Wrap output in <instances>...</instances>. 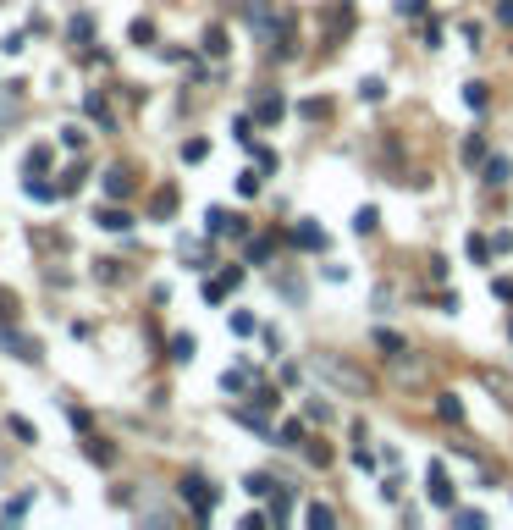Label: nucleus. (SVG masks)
Instances as JSON below:
<instances>
[{
    "label": "nucleus",
    "mask_w": 513,
    "mask_h": 530,
    "mask_svg": "<svg viewBox=\"0 0 513 530\" xmlns=\"http://www.w3.org/2000/svg\"><path fill=\"white\" fill-rule=\"evenodd\" d=\"M83 106H88V116H94V122H100V128H116V122H111V106H105L100 94H88V100H83Z\"/></svg>",
    "instance_id": "obj_9"
},
{
    "label": "nucleus",
    "mask_w": 513,
    "mask_h": 530,
    "mask_svg": "<svg viewBox=\"0 0 513 530\" xmlns=\"http://www.w3.org/2000/svg\"><path fill=\"white\" fill-rule=\"evenodd\" d=\"M375 221H381V215H375V210H370V205H365V210L353 215V233H375Z\"/></svg>",
    "instance_id": "obj_11"
},
{
    "label": "nucleus",
    "mask_w": 513,
    "mask_h": 530,
    "mask_svg": "<svg viewBox=\"0 0 513 530\" xmlns=\"http://www.w3.org/2000/svg\"><path fill=\"white\" fill-rule=\"evenodd\" d=\"M375 348H387V354H403V337H397V332H375Z\"/></svg>",
    "instance_id": "obj_13"
},
{
    "label": "nucleus",
    "mask_w": 513,
    "mask_h": 530,
    "mask_svg": "<svg viewBox=\"0 0 513 530\" xmlns=\"http://www.w3.org/2000/svg\"><path fill=\"white\" fill-rule=\"evenodd\" d=\"M171 210H177V193L161 188V193H155V215H171Z\"/></svg>",
    "instance_id": "obj_14"
},
{
    "label": "nucleus",
    "mask_w": 513,
    "mask_h": 530,
    "mask_svg": "<svg viewBox=\"0 0 513 530\" xmlns=\"http://www.w3.org/2000/svg\"><path fill=\"white\" fill-rule=\"evenodd\" d=\"M127 188H133V177H127L122 166H111V171H105V193H111V199H122Z\"/></svg>",
    "instance_id": "obj_5"
},
{
    "label": "nucleus",
    "mask_w": 513,
    "mask_h": 530,
    "mask_svg": "<svg viewBox=\"0 0 513 530\" xmlns=\"http://www.w3.org/2000/svg\"><path fill=\"white\" fill-rule=\"evenodd\" d=\"M348 28H353V6H337V11H331V39H342Z\"/></svg>",
    "instance_id": "obj_8"
},
{
    "label": "nucleus",
    "mask_w": 513,
    "mask_h": 530,
    "mask_svg": "<svg viewBox=\"0 0 513 530\" xmlns=\"http://www.w3.org/2000/svg\"><path fill=\"white\" fill-rule=\"evenodd\" d=\"M183 497H188V503H193L199 514L215 509V491H210V481H199V475H188V481H183Z\"/></svg>",
    "instance_id": "obj_1"
},
{
    "label": "nucleus",
    "mask_w": 513,
    "mask_h": 530,
    "mask_svg": "<svg viewBox=\"0 0 513 530\" xmlns=\"http://www.w3.org/2000/svg\"><path fill=\"white\" fill-rule=\"evenodd\" d=\"M298 243H304V249H326V233H320V227H298Z\"/></svg>",
    "instance_id": "obj_10"
},
{
    "label": "nucleus",
    "mask_w": 513,
    "mask_h": 530,
    "mask_svg": "<svg viewBox=\"0 0 513 530\" xmlns=\"http://www.w3.org/2000/svg\"><path fill=\"white\" fill-rule=\"evenodd\" d=\"M61 144L66 149H83V144H88V133H83V128H61Z\"/></svg>",
    "instance_id": "obj_16"
},
{
    "label": "nucleus",
    "mask_w": 513,
    "mask_h": 530,
    "mask_svg": "<svg viewBox=\"0 0 513 530\" xmlns=\"http://www.w3.org/2000/svg\"><path fill=\"white\" fill-rule=\"evenodd\" d=\"M205 50H210V56H226V34H221V28H210V34H205Z\"/></svg>",
    "instance_id": "obj_15"
},
{
    "label": "nucleus",
    "mask_w": 513,
    "mask_h": 530,
    "mask_svg": "<svg viewBox=\"0 0 513 530\" xmlns=\"http://www.w3.org/2000/svg\"><path fill=\"white\" fill-rule=\"evenodd\" d=\"M282 442H288V447H298V442H304V425H298V420H288V425H282Z\"/></svg>",
    "instance_id": "obj_18"
},
{
    "label": "nucleus",
    "mask_w": 513,
    "mask_h": 530,
    "mask_svg": "<svg viewBox=\"0 0 513 530\" xmlns=\"http://www.w3.org/2000/svg\"><path fill=\"white\" fill-rule=\"evenodd\" d=\"M205 155H210V144H205V138H193V144H183V160H205Z\"/></svg>",
    "instance_id": "obj_19"
},
{
    "label": "nucleus",
    "mask_w": 513,
    "mask_h": 530,
    "mask_svg": "<svg viewBox=\"0 0 513 530\" xmlns=\"http://www.w3.org/2000/svg\"><path fill=\"white\" fill-rule=\"evenodd\" d=\"M238 282H243V271H238V265H226V271L215 276V282H205V298H210V304H215V298H226V293H232V287H238Z\"/></svg>",
    "instance_id": "obj_2"
},
{
    "label": "nucleus",
    "mask_w": 513,
    "mask_h": 530,
    "mask_svg": "<svg viewBox=\"0 0 513 530\" xmlns=\"http://www.w3.org/2000/svg\"><path fill=\"white\" fill-rule=\"evenodd\" d=\"M381 94H387V83H381V78H365V83H359V100H381Z\"/></svg>",
    "instance_id": "obj_12"
},
{
    "label": "nucleus",
    "mask_w": 513,
    "mask_h": 530,
    "mask_svg": "<svg viewBox=\"0 0 513 530\" xmlns=\"http://www.w3.org/2000/svg\"><path fill=\"white\" fill-rule=\"evenodd\" d=\"M44 166H50V149H44V144L28 149V171H44Z\"/></svg>",
    "instance_id": "obj_17"
},
{
    "label": "nucleus",
    "mask_w": 513,
    "mask_h": 530,
    "mask_svg": "<svg viewBox=\"0 0 513 530\" xmlns=\"http://www.w3.org/2000/svg\"><path fill=\"white\" fill-rule=\"evenodd\" d=\"M431 503H442V509L452 503V486H447V469L442 464H431Z\"/></svg>",
    "instance_id": "obj_4"
},
{
    "label": "nucleus",
    "mask_w": 513,
    "mask_h": 530,
    "mask_svg": "<svg viewBox=\"0 0 513 530\" xmlns=\"http://www.w3.org/2000/svg\"><path fill=\"white\" fill-rule=\"evenodd\" d=\"M260 122H282V100H265V106H260Z\"/></svg>",
    "instance_id": "obj_21"
},
{
    "label": "nucleus",
    "mask_w": 513,
    "mask_h": 530,
    "mask_svg": "<svg viewBox=\"0 0 513 530\" xmlns=\"http://www.w3.org/2000/svg\"><path fill=\"white\" fill-rule=\"evenodd\" d=\"M397 11H403V17H420V11H425V0H397Z\"/></svg>",
    "instance_id": "obj_24"
},
{
    "label": "nucleus",
    "mask_w": 513,
    "mask_h": 530,
    "mask_svg": "<svg viewBox=\"0 0 513 530\" xmlns=\"http://www.w3.org/2000/svg\"><path fill=\"white\" fill-rule=\"evenodd\" d=\"M171 360H193V337H177V342H171Z\"/></svg>",
    "instance_id": "obj_20"
},
{
    "label": "nucleus",
    "mask_w": 513,
    "mask_h": 530,
    "mask_svg": "<svg viewBox=\"0 0 513 530\" xmlns=\"http://www.w3.org/2000/svg\"><path fill=\"white\" fill-rule=\"evenodd\" d=\"M221 387H226V392H238V387H248V376H243V370H226Z\"/></svg>",
    "instance_id": "obj_22"
},
{
    "label": "nucleus",
    "mask_w": 513,
    "mask_h": 530,
    "mask_svg": "<svg viewBox=\"0 0 513 530\" xmlns=\"http://www.w3.org/2000/svg\"><path fill=\"white\" fill-rule=\"evenodd\" d=\"M94 221H100L105 233H127V227H133V215H127V210H100Z\"/></svg>",
    "instance_id": "obj_6"
},
{
    "label": "nucleus",
    "mask_w": 513,
    "mask_h": 530,
    "mask_svg": "<svg viewBox=\"0 0 513 530\" xmlns=\"http://www.w3.org/2000/svg\"><path fill=\"white\" fill-rule=\"evenodd\" d=\"M0 348H11L17 360H39V342H28V337H17V332H6L0 326Z\"/></svg>",
    "instance_id": "obj_3"
},
{
    "label": "nucleus",
    "mask_w": 513,
    "mask_h": 530,
    "mask_svg": "<svg viewBox=\"0 0 513 530\" xmlns=\"http://www.w3.org/2000/svg\"><path fill=\"white\" fill-rule=\"evenodd\" d=\"M508 171H513L508 155H492V160H486V183H508Z\"/></svg>",
    "instance_id": "obj_7"
},
{
    "label": "nucleus",
    "mask_w": 513,
    "mask_h": 530,
    "mask_svg": "<svg viewBox=\"0 0 513 530\" xmlns=\"http://www.w3.org/2000/svg\"><path fill=\"white\" fill-rule=\"evenodd\" d=\"M11 315H17V298H11L6 287H0V320H11Z\"/></svg>",
    "instance_id": "obj_23"
}]
</instances>
